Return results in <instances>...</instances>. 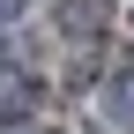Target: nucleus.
I'll use <instances>...</instances> for the list:
<instances>
[{
  "instance_id": "f257e3e1",
  "label": "nucleus",
  "mask_w": 134,
  "mask_h": 134,
  "mask_svg": "<svg viewBox=\"0 0 134 134\" xmlns=\"http://www.w3.org/2000/svg\"><path fill=\"white\" fill-rule=\"evenodd\" d=\"M30 104H37V82H30V75H8V127L30 119Z\"/></svg>"
},
{
  "instance_id": "f03ea898",
  "label": "nucleus",
  "mask_w": 134,
  "mask_h": 134,
  "mask_svg": "<svg viewBox=\"0 0 134 134\" xmlns=\"http://www.w3.org/2000/svg\"><path fill=\"white\" fill-rule=\"evenodd\" d=\"M104 104H112V119H119V127H134V67H127V75H112V97H104Z\"/></svg>"
},
{
  "instance_id": "7ed1b4c3",
  "label": "nucleus",
  "mask_w": 134,
  "mask_h": 134,
  "mask_svg": "<svg viewBox=\"0 0 134 134\" xmlns=\"http://www.w3.org/2000/svg\"><path fill=\"white\" fill-rule=\"evenodd\" d=\"M82 23V37H90V23H104V0H67V30Z\"/></svg>"
},
{
  "instance_id": "20e7f679",
  "label": "nucleus",
  "mask_w": 134,
  "mask_h": 134,
  "mask_svg": "<svg viewBox=\"0 0 134 134\" xmlns=\"http://www.w3.org/2000/svg\"><path fill=\"white\" fill-rule=\"evenodd\" d=\"M8 134H45V127H8Z\"/></svg>"
}]
</instances>
